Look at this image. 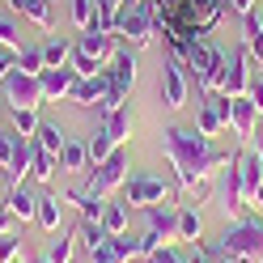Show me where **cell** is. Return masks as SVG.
I'll return each mask as SVG.
<instances>
[{
	"label": "cell",
	"mask_w": 263,
	"mask_h": 263,
	"mask_svg": "<svg viewBox=\"0 0 263 263\" xmlns=\"http://www.w3.org/2000/svg\"><path fill=\"white\" fill-rule=\"evenodd\" d=\"M102 127H106V136H110L115 144H127V136H132V110L123 106V110L106 115V119H102Z\"/></svg>",
	"instance_id": "obj_25"
},
{
	"label": "cell",
	"mask_w": 263,
	"mask_h": 263,
	"mask_svg": "<svg viewBox=\"0 0 263 263\" xmlns=\"http://www.w3.org/2000/svg\"><path fill=\"white\" fill-rule=\"evenodd\" d=\"M123 204H136V208H153V204H170V183L157 178L149 170H136L123 178Z\"/></svg>",
	"instance_id": "obj_6"
},
{
	"label": "cell",
	"mask_w": 263,
	"mask_h": 263,
	"mask_svg": "<svg viewBox=\"0 0 263 263\" xmlns=\"http://www.w3.org/2000/svg\"><path fill=\"white\" fill-rule=\"evenodd\" d=\"M0 234H17V221H13L9 208H0Z\"/></svg>",
	"instance_id": "obj_45"
},
{
	"label": "cell",
	"mask_w": 263,
	"mask_h": 263,
	"mask_svg": "<svg viewBox=\"0 0 263 263\" xmlns=\"http://www.w3.org/2000/svg\"><path fill=\"white\" fill-rule=\"evenodd\" d=\"M64 140H68V136H64L60 123H39V132H34V144H43V149L55 153V157H60V149H64Z\"/></svg>",
	"instance_id": "obj_29"
},
{
	"label": "cell",
	"mask_w": 263,
	"mask_h": 263,
	"mask_svg": "<svg viewBox=\"0 0 263 263\" xmlns=\"http://www.w3.org/2000/svg\"><path fill=\"white\" fill-rule=\"evenodd\" d=\"M242 39H246L251 60L263 68V17H259V13H246V17H242Z\"/></svg>",
	"instance_id": "obj_22"
},
{
	"label": "cell",
	"mask_w": 263,
	"mask_h": 263,
	"mask_svg": "<svg viewBox=\"0 0 263 263\" xmlns=\"http://www.w3.org/2000/svg\"><path fill=\"white\" fill-rule=\"evenodd\" d=\"M77 238L85 242V251H93V246H102L110 234L102 229V221H85V217H81V229H77Z\"/></svg>",
	"instance_id": "obj_35"
},
{
	"label": "cell",
	"mask_w": 263,
	"mask_h": 263,
	"mask_svg": "<svg viewBox=\"0 0 263 263\" xmlns=\"http://www.w3.org/2000/svg\"><path fill=\"white\" fill-rule=\"evenodd\" d=\"M55 170H60V157H55V153H47L43 144L30 140V178H34V183H51Z\"/></svg>",
	"instance_id": "obj_20"
},
{
	"label": "cell",
	"mask_w": 263,
	"mask_h": 263,
	"mask_svg": "<svg viewBox=\"0 0 263 263\" xmlns=\"http://www.w3.org/2000/svg\"><path fill=\"white\" fill-rule=\"evenodd\" d=\"M72 255H77V238H64V234H60V238L43 251V259H47V263H72Z\"/></svg>",
	"instance_id": "obj_33"
},
{
	"label": "cell",
	"mask_w": 263,
	"mask_h": 263,
	"mask_svg": "<svg viewBox=\"0 0 263 263\" xmlns=\"http://www.w3.org/2000/svg\"><path fill=\"white\" fill-rule=\"evenodd\" d=\"M85 166H89V144L81 140V136H68V140H64V149H60V170L81 174Z\"/></svg>",
	"instance_id": "obj_21"
},
{
	"label": "cell",
	"mask_w": 263,
	"mask_h": 263,
	"mask_svg": "<svg viewBox=\"0 0 263 263\" xmlns=\"http://www.w3.org/2000/svg\"><path fill=\"white\" fill-rule=\"evenodd\" d=\"M22 144H26V136H17L13 127H0V170H5L9 161L17 157V149H22Z\"/></svg>",
	"instance_id": "obj_34"
},
{
	"label": "cell",
	"mask_w": 263,
	"mask_h": 263,
	"mask_svg": "<svg viewBox=\"0 0 263 263\" xmlns=\"http://www.w3.org/2000/svg\"><path fill=\"white\" fill-rule=\"evenodd\" d=\"M251 51H246V43L242 47H234L229 51V64H225V81H221V93H229V98H238V93H246V85H251V77H255V68H251Z\"/></svg>",
	"instance_id": "obj_11"
},
{
	"label": "cell",
	"mask_w": 263,
	"mask_h": 263,
	"mask_svg": "<svg viewBox=\"0 0 263 263\" xmlns=\"http://www.w3.org/2000/svg\"><path fill=\"white\" fill-rule=\"evenodd\" d=\"M144 225L170 242V238H178V208H170V204H153V208H144Z\"/></svg>",
	"instance_id": "obj_18"
},
{
	"label": "cell",
	"mask_w": 263,
	"mask_h": 263,
	"mask_svg": "<svg viewBox=\"0 0 263 263\" xmlns=\"http://www.w3.org/2000/svg\"><path fill=\"white\" fill-rule=\"evenodd\" d=\"M5 208L13 212V221H17V225H26V221H34V212H39V195L22 183V187H13V191H9Z\"/></svg>",
	"instance_id": "obj_19"
},
{
	"label": "cell",
	"mask_w": 263,
	"mask_h": 263,
	"mask_svg": "<svg viewBox=\"0 0 263 263\" xmlns=\"http://www.w3.org/2000/svg\"><path fill=\"white\" fill-rule=\"evenodd\" d=\"M0 98H5L9 110H26V106H43L47 102L43 98V81L22 72V68H13L5 81H0Z\"/></svg>",
	"instance_id": "obj_7"
},
{
	"label": "cell",
	"mask_w": 263,
	"mask_h": 263,
	"mask_svg": "<svg viewBox=\"0 0 263 263\" xmlns=\"http://www.w3.org/2000/svg\"><path fill=\"white\" fill-rule=\"evenodd\" d=\"M13 68H17V51H5V47H0V81H5Z\"/></svg>",
	"instance_id": "obj_43"
},
{
	"label": "cell",
	"mask_w": 263,
	"mask_h": 263,
	"mask_svg": "<svg viewBox=\"0 0 263 263\" xmlns=\"http://www.w3.org/2000/svg\"><path fill=\"white\" fill-rule=\"evenodd\" d=\"M0 208H5V200H0Z\"/></svg>",
	"instance_id": "obj_50"
},
{
	"label": "cell",
	"mask_w": 263,
	"mask_h": 263,
	"mask_svg": "<svg viewBox=\"0 0 263 263\" xmlns=\"http://www.w3.org/2000/svg\"><path fill=\"white\" fill-rule=\"evenodd\" d=\"M251 208H255V212H263V183H259V191H255V200H251Z\"/></svg>",
	"instance_id": "obj_47"
},
{
	"label": "cell",
	"mask_w": 263,
	"mask_h": 263,
	"mask_svg": "<svg viewBox=\"0 0 263 263\" xmlns=\"http://www.w3.org/2000/svg\"><path fill=\"white\" fill-rule=\"evenodd\" d=\"M106 77H110L115 93H132V85H136V47L119 43V51H115L110 64H106Z\"/></svg>",
	"instance_id": "obj_12"
},
{
	"label": "cell",
	"mask_w": 263,
	"mask_h": 263,
	"mask_svg": "<svg viewBox=\"0 0 263 263\" xmlns=\"http://www.w3.org/2000/svg\"><path fill=\"white\" fill-rule=\"evenodd\" d=\"M259 0H225V13H238V17H246V13H255Z\"/></svg>",
	"instance_id": "obj_42"
},
{
	"label": "cell",
	"mask_w": 263,
	"mask_h": 263,
	"mask_svg": "<svg viewBox=\"0 0 263 263\" xmlns=\"http://www.w3.org/2000/svg\"><path fill=\"white\" fill-rule=\"evenodd\" d=\"M123 106H127V93H115V89H106V98H102V102H98L93 110H98V115H102V119H106V115L123 110Z\"/></svg>",
	"instance_id": "obj_38"
},
{
	"label": "cell",
	"mask_w": 263,
	"mask_h": 263,
	"mask_svg": "<svg viewBox=\"0 0 263 263\" xmlns=\"http://www.w3.org/2000/svg\"><path fill=\"white\" fill-rule=\"evenodd\" d=\"M221 17H225V0H178L174 26L191 39H204L221 26Z\"/></svg>",
	"instance_id": "obj_5"
},
{
	"label": "cell",
	"mask_w": 263,
	"mask_h": 263,
	"mask_svg": "<svg viewBox=\"0 0 263 263\" xmlns=\"http://www.w3.org/2000/svg\"><path fill=\"white\" fill-rule=\"evenodd\" d=\"M191 98V72L183 68V60L166 55L161 60V102H166L170 110H183Z\"/></svg>",
	"instance_id": "obj_8"
},
{
	"label": "cell",
	"mask_w": 263,
	"mask_h": 263,
	"mask_svg": "<svg viewBox=\"0 0 263 263\" xmlns=\"http://www.w3.org/2000/svg\"><path fill=\"white\" fill-rule=\"evenodd\" d=\"M17 68L30 72V77H39V72L47 68V60H43V43H39V47H26V51L17 55Z\"/></svg>",
	"instance_id": "obj_36"
},
{
	"label": "cell",
	"mask_w": 263,
	"mask_h": 263,
	"mask_svg": "<svg viewBox=\"0 0 263 263\" xmlns=\"http://www.w3.org/2000/svg\"><path fill=\"white\" fill-rule=\"evenodd\" d=\"M119 51V34H106V30H85V34H77L72 39V68L81 77H89V72H102L110 55Z\"/></svg>",
	"instance_id": "obj_3"
},
{
	"label": "cell",
	"mask_w": 263,
	"mask_h": 263,
	"mask_svg": "<svg viewBox=\"0 0 263 263\" xmlns=\"http://www.w3.org/2000/svg\"><path fill=\"white\" fill-rule=\"evenodd\" d=\"M157 246H166V238H161V234H153V229H144V234L136 238V255H153Z\"/></svg>",
	"instance_id": "obj_39"
},
{
	"label": "cell",
	"mask_w": 263,
	"mask_h": 263,
	"mask_svg": "<svg viewBox=\"0 0 263 263\" xmlns=\"http://www.w3.org/2000/svg\"><path fill=\"white\" fill-rule=\"evenodd\" d=\"M217 200H221V208H225V217H234V221H246L251 217V204L242 200V183H238V166L229 161V166L217 174Z\"/></svg>",
	"instance_id": "obj_9"
},
{
	"label": "cell",
	"mask_w": 263,
	"mask_h": 263,
	"mask_svg": "<svg viewBox=\"0 0 263 263\" xmlns=\"http://www.w3.org/2000/svg\"><path fill=\"white\" fill-rule=\"evenodd\" d=\"M43 60H47V68H64V64L72 60V43L60 39V34L47 39V43H43Z\"/></svg>",
	"instance_id": "obj_26"
},
{
	"label": "cell",
	"mask_w": 263,
	"mask_h": 263,
	"mask_svg": "<svg viewBox=\"0 0 263 263\" xmlns=\"http://www.w3.org/2000/svg\"><path fill=\"white\" fill-rule=\"evenodd\" d=\"M34 221L47 229V234H55V229H60V195H39V212H34Z\"/></svg>",
	"instance_id": "obj_27"
},
{
	"label": "cell",
	"mask_w": 263,
	"mask_h": 263,
	"mask_svg": "<svg viewBox=\"0 0 263 263\" xmlns=\"http://www.w3.org/2000/svg\"><path fill=\"white\" fill-rule=\"evenodd\" d=\"M9 9L17 17L34 22L39 30H55V0H9Z\"/></svg>",
	"instance_id": "obj_17"
},
{
	"label": "cell",
	"mask_w": 263,
	"mask_h": 263,
	"mask_svg": "<svg viewBox=\"0 0 263 263\" xmlns=\"http://www.w3.org/2000/svg\"><path fill=\"white\" fill-rule=\"evenodd\" d=\"M195 127H200L204 136H221V132H225V98H221V93H200Z\"/></svg>",
	"instance_id": "obj_13"
},
{
	"label": "cell",
	"mask_w": 263,
	"mask_h": 263,
	"mask_svg": "<svg viewBox=\"0 0 263 263\" xmlns=\"http://www.w3.org/2000/svg\"><path fill=\"white\" fill-rule=\"evenodd\" d=\"M0 115H5V98H0Z\"/></svg>",
	"instance_id": "obj_49"
},
{
	"label": "cell",
	"mask_w": 263,
	"mask_h": 263,
	"mask_svg": "<svg viewBox=\"0 0 263 263\" xmlns=\"http://www.w3.org/2000/svg\"><path fill=\"white\" fill-rule=\"evenodd\" d=\"M0 47L5 51H26V39H22V30H17V13L13 9H0Z\"/></svg>",
	"instance_id": "obj_23"
},
{
	"label": "cell",
	"mask_w": 263,
	"mask_h": 263,
	"mask_svg": "<svg viewBox=\"0 0 263 263\" xmlns=\"http://www.w3.org/2000/svg\"><path fill=\"white\" fill-rule=\"evenodd\" d=\"M251 149H255V157L263 161V127H255V136H251Z\"/></svg>",
	"instance_id": "obj_46"
},
{
	"label": "cell",
	"mask_w": 263,
	"mask_h": 263,
	"mask_svg": "<svg viewBox=\"0 0 263 263\" xmlns=\"http://www.w3.org/2000/svg\"><path fill=\"white\" fill-rule=\"evenodd\" d=\"M102 229L115 238V234H127V204H110L106 200V208H102Z\"/></svg>",
	"instance_id": "obj_30"
},
{
	"label": "cell",
	"mask_w": 263,
	"mask_h": 263,
	"mask_svg": "<svg viewBox=\"0 0 263 263\" xmlns=\"http://www.w3.org/2000/svg\"><path fill=\"white\" fill-rule=\"evenodd\" d=\"M221 98H225V127L234 132L238 140H251L255 127H259V110H255V102H251L246 93H238V98L221 93Z\"/></svg>",
	"instance_id": "obj_10"
},
{
	"label": "cell",
	"mask_w": 263,
	"mask_h": 263,
	"mask_svg": "<svg viewBox=\"0 0 263 263\" xmlns=\"http://www.w3.org/2000/svg\"><path fill=\"white\" fill-rule=\"evenodd\" d=\"M174 5H178V0H174Z\"/></svg>",
	"instance_id": "obj_51"
},
{
	"label": "cell",
	"mask_w": 263,
	"mask_h": 263,
	"mask_svg": "<svg viewBox=\"0 0 263 263\" xmlns=\"http://www.w3.org/2000/svg\"><path fill=\"white\" fill-rule=\"evenodd\" d=\"M183 263H217V259L208 255V246H204V242H195V251H191V255H183Z\"/></svg>",
	"instance_id": "obj_44"
},
{
	"label": "cell",
	"mask_w": 263,
	"mask_h": 263,
	"mask_svg": "<svg viewBox=\"0 0 263 263\" xmlns=\"http://www.w3.org/2000/svg\"><path fill=\"white\" fill-rule=\"evenodd\" d=\"M22 259V238L17 234H0V263H17Z\"/></svg>",
	"instance_id": "obj_37"
},
{
	"label": "cell",
	"mask_w": 263,
	"mask_h": 263,
	"mask_svg": "<svg viewBox=\"0 0 263 263\" xmlns=\"http://www.w3.org/2000/svg\"><path fill=\"white\" fill-rule=\"evenodd\" d=\"M217 246L234 263H263V217L251 212L246 221H229Z\"/></svg>",
	"instance_id": "obj_2"
},
{
	"label": "cell",
	"mask_w": 263,
	"mask_h": 263,
	"mask_svg": "<svg viewBox=\"0 0 263 263\" xmlns=\"http://www.w3.org/2000/svg\"><path fill=\"white\" fill-rule=\"evenodd\" d=\"M246 98H251V102H255L259 119H263V72H255V77H251V85H246Z\"/></svg>",
	"instance_id": "obj_40"
},
{
	"label": "cell",
	"mask_w": 263,
	"mask_h": 263,
	"mask_svg": "<svg viewBox=\"0 0 263 263\" xmlns=\"http://www.w3.org/2000/svg\"><path fill=\"white\" fill-rule=\"evenodd\" d=\"M132 255H136V238L115 234V238H106L102 246L89 251V263H132Z\"/></svg>",
	"instance_id": "obj_16"
},
{
	"label": "cell",
	"mask_w": 263,
	"mask_h": 263,
	"mask_svg": "<svg viewBox=\"0 0 263 263\" xmlns=\"http://www.w3.org/2000/svg\"><path fill=\"white\" fill-rule=\"evenodd\" d=\"M9 119H13V132L26 140H34V132H39V106H26V110H9Z\"/></svg>",
	"instance_id": "obj_28"
},
{
	"label": "cell",
	"mask_w": 263,
	"mask_h": 263,
	"mask_svg": "<svg viewBox=\"0 0 263 263\" xmlns=\"http://www.w3.org/2000/svg\"><path fill=\"white\" fill-rule=\"evenodd\" d=\"M39 81H43V98L47 102H68V93H72V85L81 81V72L72 68V64H64V68H43L39 72Z\"/></svg>",
	"instance_id": "obj_14"
},
{
	"label": "cell",
	"mask_w": 263,
	"mask_h": 263,
	"mask_svg": "<svg viewBox=\"0 0 263 263\" xmlns=\"http://www.w3.org/2000/svg\"><path fill=\"white\" fill-rule=\"evenodd\" d=\"M26 263H47V259H43V255H30V259H26Z\"/></svg>",
	"instance_id": "obj_48"
},
{
	"label": "cell",
	"mask_w": 263,
	"mask_h": 263,
	"mask_svg": "<svg viewBox=\"0 0 263 263\" xmlns=\"http://www.w3.org/2000/svg\"><path fill=\"white\" fill-rule=\"evenodd\" d=\"M144 263H183V255H178L174 246H157L153 255H144Z\"/></svg>",
	"instance_id": "obj_41"
},
{
	"label": "cell",
	"mask_w": 263,
	"mask_h": 263,
	"mask_svg": "<svg viewBox=\"0 0 263 263\" xmlns=\"http://www.w3.org/2000/svg\"><path fill=\"white\" fill-rule=\"evenodd\" d=\"M85 144H89V166H98V161H106V157H110L115 149H119V144H115V140L106 136V127H98V132H93V136H89Z\"/></svg>",
	"instance_id": "obj_31"
},
{
	"label": "cell",
	"mask_w": 263,
	"mask_h": 263,
	"mask_svg": "<svg viewBox=\"0 0 263 263\" xmlns=\"http://www.w3.org/2000/svg\"><path fill=\"white\" fill-rule=\"evenodd\" d=\"M68 9H72V26L81 30V34L98 26V5H93V0H72Z\"/></svg>",
	"instance_id": "obj_32"
},
{
	"label": "cell",
	"mask_w": 263,
	"mask_h": 263,
	"mask_svg": "<svg viewBox=\"0 0 263 263\" xmlns=\"http://www.w3.org/2000/svg\"><path fill=\"white\" fill-rule=\"evenodd\" d=\"M161 149H166V161L174 166V178H178V191H191L200 178H217L229 161H234V153L221 149L212 136H204L200 127H187V123H170L166 132H161Z\"/></svg>",
	"instance_id": "obj_1"
},
{
	"label": "cell",
	"mask_w": 263,
	"mask_h": 263,
	"mask_svg": "<svg viewBox=\"0 0 263 263\" xmlns=\"http://www.w3.org/2000/svg\"><path fill=\"white\" fill-rule=\"evenodd\" d=\"M153 13L157 5L153 0H127V5L119 9V17H115V34H119L127 47H149V39L157 34V26H153Z\"/></svg>",
	"instance_id": "obj_4"
},
{
	"label": "cell",
	"mask_w": 263,
	"mask_h": 263,
	"mask_svg": "<svg viewBox=\"0 0 263 263\" xmlns=\"http://www.w3.org/2000/svg\"><path fill=\"white\" fill-rule=\"evenodd\" d=\"M178 238L191 242V246L204 238V217H200V208H178Z\"/></svg>",
	"instance_id": "obj_24"
},
{
	"label": "cell",
	"mask_w": 263,
	"mask_h": 263,
	"mask_svg": "<svg viewBox=\"0 0 263 263\" xmlns=\"http://www.w3.org/2000/svg\"><path fill=\"white\" fill-rule=\"evenodd\" d=\"M106 89H110V77H106V68L102 72H89V77H81L77 81V85H72V93H68V102L72 106H98V102H102V98H106Z\"/></svg>",
	"instance_id": "obj_15"
}]
</instances>
